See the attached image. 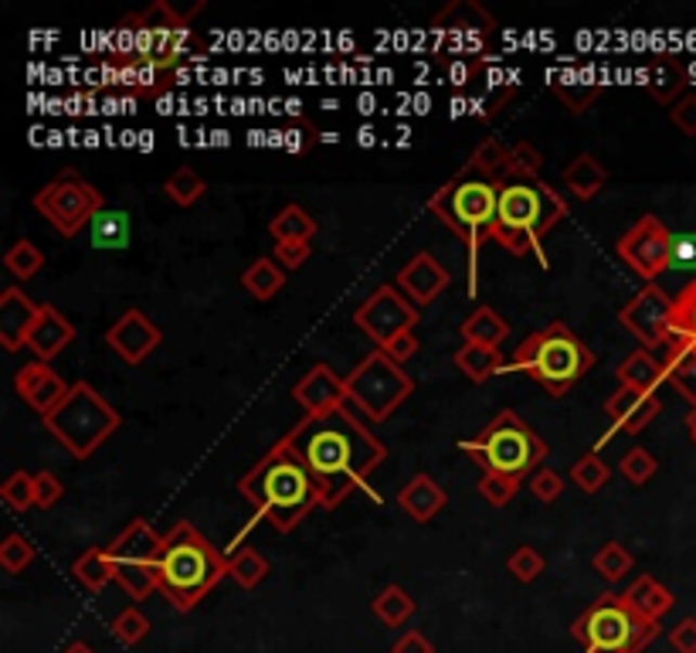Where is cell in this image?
<instances>
[{
  "mask_svg": "<svg viewBox=\"0 0 696 653\" xmlns=\"http://www.w3.org/2000/svg\"><path fill=\"white\" fill-rule=\"evenodd\" d=\"M35 208L59 235L72 239V235H79L86 225H92V218L106 205H102V194L89 181L75 178V174H65V178L44 184L35 194Z\"/></svg>",
  "mask_w": 696,
  "mask_h": 653,
  "instance_id": "cell-13",
  "label": "cell"
},
{
  "mask_svg": "<svg viewBox=\"0 0 696 653\" xmlns=\"http://www.w3.org/2000/svg\"><path fill=\"white\" fill-rule=\"evenodd\" d=\"M309 253H313V245H309V242H279L275 245V263L282 269H299L309 259Z\"/></svg>",
  "mask_w": 696,
  "mask_h": 653,
  "instance_id": "cell-57",
  "label": "cell"
},
{
  "mask_svg": "<svg viewBox=\"0 0 696 653\" xmlns=\"http://www.w3.org/2000/svg\"><path fill=\"white\" fill-rule=\"evenodd\" d=\"M560 178H564V188L571 191L578 201H591L608 184V170L595 154H578L560 170Z\"/></svg>",
  "mask_w": 696,
  "mask_h": 653,
  "instance_id": "cell-29",
  "label": "cell"
},
{
  "mask_svg": "<svg viewBox=\"0 0 696 653\" xmlns=\"http://www.w3.org/2000/svg\"><path fill=\"white\" fill-rule=\"evenodd\" d=\"M659 412H662V401L656 395L629 388V385H622L605 401V415L611 419L615 430L622 433H642Z\"/></svg>",
  "mask_w": 696,
  "mask_h": 653,
  "instance_id": "cell-22",
  "label": "cell"
},
{
  "mask_svg": "<svg viewBox=\"0 0 696 653\" xmlns=\"http://www.w3.org/2000/svg\"><path fill=\"white\" fill-rule=\"evenodd\" d=\"M293 398L299 401V409L306 415H326L347 401V379H340V374L326 364H313L293 385Z\"/></svg>",
  "mask_w": 696,
  "mask_h": 653,
  "instance_id": "cell-20",
  "label": "cell"
},
{
  "mask_svg": "<svg viewBox=\"0 0 696 653\" xmlns=\"http://www.w3.org/2000/svg\"><path fill=\"white\" fill-rule=\"evenodd\" d=\"M38 310L41 304H35L28 293H21L17 286L4 290V296H0V344L8 350L28 347V334L38 320Z\"/></svg>",
  "mask_w": 696,
  "mask_h": 653,
  "instance_id": "cell-23",
  "label": "cell"
},
{
  "mask_svg": "<svg viewBox=\"0 0 696 653\" xmlns=\"http://www.w3.org/2000/svg\"><path fill=\"white\" fill-rule=\"evenodd\" d=\"M381 350H384V355H388L395 364H404L408 358H415V355H418V337H415V331L398 334L391 344H384Z\"/></svg>",
  "mask_w": 696,
  "mask_h": 653,
  "instance_id": "cell-58",
  "label": "cell"
},
{
  "mask_svg": "<svg viewBox=\"0 0 696 653\" xmlns=\"http://www.w3.org/2000/svg\"><path fill=\"white\" fill-rule=\"evenodd\" d=\"M673 232L656 215H642L632 229L618 239V259H622L642 280H656L673 266Z\"/></svg>",
  "mask_w": 696,
  "mask_h": 653,
  "instance_id": "cell-15",
  "label": "cell"
},
{
  "mask_svg": "<svg viewBox=\"0 0 696 653\" xmlns=\"http://www.w3.org/2000/svg\"><path fill=\"white\" fill-rule=\"evenodd\" d=\"M41 422L75 460H86L119 430V412L89 382H75L68 398Z\"/></svg>",
  "mask_w": 696,
  "mask_h": 653,
  "instance_id": "cell-9",
  "label": "cell"
},
{
  "mask_svg": "<svg viewBox=\"0 0 696 653\" xmlns=\"http://www.w3.org/2000/svg\"><path fill=\"white\" fill-rule=\"evenodd\" d=\"M435 35L442 38L446 52L462 62H479L489 48V38L497 31V17L476 0H455L431 21Z\"/></svg>",
  "mask_w": 696,
  "mask_h": 653,
  "instance_id": "cell-14",
  "label": "cell"
},
{
  "mask_svg": "<svg viewBox=\"0 0 696 653\" xmlns=\"http://www.w3.org/2000/svg\"><path fill=\"white\" fill-rule=\"evenodd\" d=\"M242 286L255 299H272L282 286H286V272H282V266L272 263V259H255L242 272Z\"/></svg>",
  "mask_w": 696,
  "mask_h": 653,
  "instance_id": "cell-36",
  "label": "cell"
},
{
  "mask_svg": "<svg viewBox=\"0 0 696 653\" xmlns=\"http://www.w3.org/2000/svg\"><path fill=\"white\" fill-rule=\"evenodd\" d=\"M469 167L473 170H479L482 178H489V181H497V184H503L506 178H517V167H513V157H510V150L500 143V140H482L476 150H473V157H469Z\"/></svg>",
  "mask_w": 696,
  "mask_h": 653,
  "instance_id": "cell-33",
  "label": "cell"
},
{
  "mask_svg": "<svg viewBox=\"0 0 696 653\" xmlns=\"http://www.w3.org/2000/svg\"><path fill=\"white\" fill-rule=\"evenodd\" d=\"M622 476L629 484H635V487H642V484H649L653 476H656V470H659V460L649 453V449H642V446H635V449H629V453L622 457Z\"/></svg>",
  "mask_w": 696,
  "mask_h": 653,
  "instance_id": "cell-46",
  "label": "cell"
},
{
  "mask_svg": "<svg viewBox=\"0 0 696 653\" xmlns=\"http://www.w3.org/2000/svg\"><path fill=\"white\" fill-rule=\"evenodd\" d=\"M35 562V545L24 538V535H8L4 538V545H0V565H4V572H11V575H17V572H24Z\"/></svg>",
  "mask_w": 696,
  "mask_h": 653,
  "instance_id": "cell-48",
  "label": "cell"
},
{
  "mask_svg": "<svg viewBox=\"0 0 696 653\" xmlns=\"http://www.w3.org/2000/svg\"><path fill=\"white\" fill-rule=\"evenodd\" d=\"M228 575L242 589H255L269 575V562L255 548H242V551H235V555L228 559Z\"/></svg>",
  "mask_w": 696,
  "mask_h": 653,
  "instance_id": "cell-39",
  "label": "cell"
},
{
  "mask_svg": "<svg viewBox=\"0 0 696 653\" xmlns=\"http://www.w3.org/2000/svg\"><path fill=\"white\" fill-rule=\"evenodd\" d=\"M72 575H75V582H79L82 589H89V592H102L109 582H116V565L109 559V548L82 551V555L75 559V565H72Z\"/></svg>",
  "mask_w": 696,
  "mask_h": 653,
  "instance_id": "cell-31",
  "label": "cell"
},
{
  "mask_svg": "<svg viewBox=\"0 0 696 653\" xmlns=\"http://www.w3.org/2000/svg\"><path fill=\"white\" fill-rule=\"evenodd\" d=\"M75 341V326L55 310V307H48L41 304L38 310V320L31 326V334H28V350L38 358V361H51L55 355H62V350Z\"/></svg>",
  "mask_w": 696,
  "mask_h": 653,
  "instance_id": "cell-24",
  "label": "cell"
},
{
  "mask_svg": "<svg viewBox=\"0 0 696 653\" xmlns=\"http://www.w3.org/2000/svg\"><path fill=\"white\" fill-rule=\"evenodd\" d=\"M160 326L153 323L146 313L140 310H126L113 326H109V334H106V344L116 350V355L126 361V364H143L150 355H153V347L160 344Z\"/></svg>",
  "mask_w": 696,
  "mask_h": 653,
  "instance_id": "cell-19",
  "label": "cell"
},
{
  "mask_svg": "<svg viewBox=\"0 0 696 653\" xmlns=\"http://www.w3.org/2000/svg\"><path fill=\"white\" fill-rule=\"evenodd\" d=\"M411 304L415 307H425L431 304L435 296H442L446 286H449V269L438 263L435 256L428 253H418L415 259H411L401 272H398V283H395Z\"/></svg>",
  "mask_w": 696,
  "mask_h": 653,
  "instance_id": "cell-21",
  "label": "cell"
},
{
  "mask_svg": "<svg viewBox=\"0 0 696 653\" xmlns=\"http://www.w3.org/2000/svg\"><path fill=\"white\" fill-rule=\"evenodd\" d=\"M686 430H689V436H693V443H696V409L686 415Z\"/></svg>",
  "mask_w": 696,
  "mask_h": 653,
  "instance_id": "cell-62",
  "label": "cell"
},
{
  "mask_svg": "<svg viewBox=\"0 0 696 653\" xmlns=\"http://www.w3.org/2000/svg\"><path fill=\"white\" fill-rule=\"evenodd\" d=\"M201 8L204 4H197L194 11H173L170 4L157 0V4H150L146 11L123 17L116 35H113L116 59L170 72L180 59L191 52V44H194L191 17Z\"/></svg>",
  "mask_w": 696,
  "mask_h": 653,
  "instance_id": "cell-5",
  "label": "cell"
},
{
  "mask_svg": "<svg viewBox=\"0 0 696 653\" xmlns=\"http://www.w3.org/2000/svg\"><path fill=\"white\" fill-rule=\"evenodd\" d=\"M571 633L584 653H642L659 637V623L639 616L626 596L605 592L575 619Z\"/></svg>",
  "mask_w": 696,
  "mask_h": 653,
  "instance_id": "cell-8",
  "label": "cell"
},
{
  "mask_svg": "<svg viewBox=\"0 0 696 653\" xmlns=\"http://www.w3.org/2000/svg\"><path fill=\"white\" fill-rule=\"evenodd\" d=\"M693 347H696V341H693Z\"/></svg>",
  "mask_w": 696,
  "mask_h": 653,
  "instance_id": "cell-63",
  "label": "cell"
},
{
  "mask_svg": "<svg viewBox=\"0 0 696 653\" xmlns=\"http://www.w3.org/2000/svg\"><path fill=\"white\" fill-rule=\"evenodd\" d=\"M673 304H676L673 296L659 290L656 283H649L618 310V320L642 341V347L662 350L669 341H673Z\"/></svg>",
  "mask_w": 696,
  "mask_h": 653,
  "instance_id": "cell-17",
  "label": "cell"
},
{
  "mask_svg": "<svg viewBox=\"0 0 696 653\" xmlns=\"http://www.w3.org/2000/svg\"><path fill=\"white\" fill-rule=\"evenodd\" d=\"M4 266H8V272L17 276V280H31V276L41 272L44 256H41V248L35 242L21 239V242H14L8 253H4Z\"/></svg>",
  "mask_w": 696,
  "mask_h": 653,
  "instance_id": "cell-42",
  "label": "cell"
},
{
  "mask_svg": "<svg viewBox=\"0 0 696 653\" xmlns=\"http://www.w3.org/2000/svg\"><path fill=\"white\" fill-rule=\"evenodd\" d=\"M282 439L313 473L320 508H340L353 490H368V476L388 457L384 443L344 406L326 415H306Z\"/></svg>",
  "mask_w": 696,
  "mask_h": 653,
  "instance_id": "cell-1",
  "label": "cell"
},
{
  "mask_svg": "<svg viewBox=\"0 0 696 653\" xmlns=\"http://www.w3.org/2000/svg\"><path fill=\"white\" fill-rule=\"evenodd\" d=\"M591 568H595L605 582H618L626 572H632V555L626 551V545L608 541L595 559H591Z\"/></svg>",
  "mask_w": 696,
  "mask_h": 653,
  "instance_id": "cell-44",
  "label": "cell"
},
{
  "mask_svg": "<svg viewBox=\"0 0 696 653\" xmlns=\"http://www.w3.org/2000/svg\"><path fill=\"white\" fill-rule=\"evenodd\" d=\"M669 119L680 133L696 137V95H683L676 106H669Z\"/></svg>",
  "mask_w": 696,
  "mask_h": 653,
  "instance_id": "cell-56",
  "label": "cell"
},
{
  "mask_svg": "<svg viewBox=\"0 0 696 653\" xmlns=\"http://www.w3.org/2000/svg\"><path fill=\"white\" fill-rule=\"evenodd\" d=\"M228 575V559L204 538L194 524L177 521L164 535L157 559V589L170 599V606L191 613Z\"/></svg>",
  "mask_w": 696,
  "mask_h": 653,
  "instance_id": "cell-3",
  "label": "cell"
},
{
  "mask_svg": "<svg viewBox=\"0 0 696 653\" xmlns=\"http://www.w3.org/2000/svg\"><path fill=\"white\" fill-rule=\"evenodd\" d=\"M62 653H95V650H92L89 643H82V640H75V643H68Z\"/></svg>",
  "mask_w": 696,
  "mask_h": 653,
  "instance_id": "cell-61",
  "label": "cell"
},
{
  "mask_svg": "<svg viewBox=\"0 0 696 653\" xmlns=\"http://www.w3.org/2000/svg\"><path fill=\"white\" fill-rule=\"evenodd\" d=\"M618 382L629 385V388L656 395V388L666 382V368H662L656 350L639 347V350H632V355L622 364H618Z\"/></svg>",
  "mask_w": 696,
  "mask_h": 653,
  "instance_id": "cell-28",
  "label": "cell"
},
{
  "mask_svg": "<svg viewBox=\"0 0 696 653\" xmlns=\"http://www.w3.org/2000/svg\"><path fill=\"white\" fill-rule=\"evenodd\" d=\"M14 392L21 401H28V409H35L38 415H48L68 398L72 385L62 382V374L55 368H48V361H31L17 371Z\"/></svg>",
  "mask_w": 696,
  "mask_h": 653,
  "instance_id": "cell-18",
  "label": "cell"
},
{
  "mask_svg": "<svg viewBox=\"0 0 696 653\" xmlns=\"http://www.w3.org/2000/svg\"><path fill=\"white\" fill-rule=\"evenodd\" d=\"M673 337L696 341V280L676 296V304H673Z\"/></svg>",
  "mask_w": 696,
  "mask_h": 653,
  "instance_id": "cell-47",
  "label": "cell"
},
{
  "mask_svg": "<svg viewBox=\"0 0 696 653\" xmlns=\"http://www.w3.org/2000/svg\"><path fill=\"white\" fill-rule=\"evenodd\" d=\"M455 368L466 374L469 382H476V385H482V382H489L493 374L503 368V355L497 347H482V344H462L459 350H455Z\"/></svg>",
  "mask_w": 696,
  "mask_h": 653,
  "instance_id": "cell-32",
  "label": "cell"
},
{
  "mask_svg": "<svg viewBox=\"0 0 696 653\" xmlns=\"http://www.w3.org/2000/svg\"><path fill=\"white\" fill-rule=\"evenodd\" d=\"M626 602L639 613V616H646L653 623H659L669 610H673V592H669L662 582H656L653 575H639V579L626 589Z\"/></svg>",
  "mask_w": 696,
  "mask_h": 653,
  "instance_id": "cell-30",
  "label": "cell"
},
{
  "mask_svg": "<svg viewBox=\"0 0 696 653\" xmlns=\"http://www.w3.org/2000/svg\"><path fill=\"white\" fill-rule=\"evenodd\" d=\"M520 481H513V476H503V473H482V481H479V494L482 500H489L493 508H506L513 494H517Z\"/></svg>",
  "mask_w": 696,
  "mask_h": 653,
  "instance_id": "cell-50",
  "label": "cell"
},
{
  "mask_svg": "<svg viewBox=\"0 0 696 653\" xmlns=\"http://www.w3.org/2000/svg\"><path fill=\"white\" fill-rule=\"evenodd\" d=\"M113 79H116L119 86H126V89L153 92V89H160V82L167 79V72L153 68V65H140V62H123V59H116Z\"/></svg>",
  "mask_w": 696,
  "mask_h": 653,
  "instance_id": "cell-40",
  "label": "cell"
},
{
  "mask_svg": "<svg viewBox=\"0 0 696 653\" xmlns=\"http://www.w3.org/2000/svg\"><path fill=\"white\" fill-rule=\"evenodd\" d=\"M497 208H500V184L482 178L469 164L428 197V212L435 218H442L449 229L469 245L473 266H476L479 245L486 239H493Z\"/></svg>",
  "mask_w": 696,
  "mask_h": 653,
  "instance_id": "cell-7",
  "label": "cell"
},
{
  "mask_svg": "<svg viewBox=\"0 0 696 653\" xmlns=\"http://www.w3.org/2000/svg\"><path fill=\"white\" fill-rule=\"evenodd\" d=\"M353 323L364 331L377 347L391 344L398 334H408L418 323V307L398 290V286H381L374 290L360 310L353 313Z\"/></svg>",
  "mask_w": 696,
  "mask_h": 653,
  "instance_id": "cell-16",
  "label": "cell"
},
{
  "mask_svg": "<svg viewBox=\"0 0 696 653\" xmlns=\"http://www.w3.org/2000/svg\"><path fill=\"white\" fill-rule=\"evenodd\" d=\"M462 449L482 466V473H503L513 476V481H524L547 457V443L517 412H500Z\"/></svg>",
  "mask_w": 696,
  "mask_h": 653,
  "instance_id": "cell-10",
  "label": "cell"
},
{
  "mask_svg": "<svg viewBox=\"0 0 696 653\" xmlns=\"http://www.w3.org/2000/svg\"><path fill=\"white\" fill-rule=\"evenodd\" d=\"M269 232L275 242H309L317 235V218L299 205H286L269 221Z\"/></svg>",
  "mask_w": 696,
  "mask_h": 653,
  "instance_id": "cell-35",
  "label": "cell"
},
{
  "mask_svg": "<svg viewBox=\"0 0 696 653\" xmlns=\"http://www.w3.org/2000/svg\"><path fill=\"white\" fill-rule=\"evenodd\" d=\"M411 392H415V382L381 347L347 374V401L374 422L391 419V412L401 409Z\"/></svg>",
  "mask_w": 696,
  "mask_h": 653,
  "instance_id": "cell-11",
  "label": "cell"
},
{
  "mask_svg": "<svg viewBox=\"0 0 696 653\" xmlns=\"http://www.w3.org/2000/svg\"><path fill=\"white\" fill-rule=\"evenodd\" d=\"M146 633H150V619H146L137 606L123 610V613L113 619V637H116L123 646H137Z\"/></svg>",
  "mask_w": 696,
  "mask_h": 653,
  "instance_id": "cell-49",
  "label": "cell"
},
{
  "mask_svg": "<svg viewBox=\"0 0 696 653\" xmlns=\"http://www.w3.org/2000/svg\"><path fill=\"white\" fill-rule=\"evenodd\" d=\"M164 538L153 532V524L137 517L126 524V532L109 545V559L116 565V582L130 599H146L157 592V559H160Z\"/></svg>",
  "mask_w": 696,
  "mask_h": 653,
  "instance_id": "cell-12",
  "label": "cell"
},
{
  "mask_svg": "<svg viewBox=\"0 0 696 653\" xmlns=\"http://www.w3.org/2000/svg\"><path fill=\"white\" fill-rule=\"evenodd\" d=\"M0 497H4V504L17 514H24L28 508H38L35 504V476L24 470H14L4 481V487H0Z\"/></svg>",
  "mask_w": 696,
  "mask_h": 653,
  "instance_id": "cell-45",
  "label": "cell"
},
{
  "mask_svg": "<svg viewBox=\"0 0 696 653\" xmlns=\"http://www.w3.org/2000/svg\"><path fill=\"white\" fill-rule=\"evenodd\" d=\"M391 653H435V646L425 640V633L408 630V633L395 643V650H391Z\"/></svg>",
  "mask_w": 696,
  "mask_h": 653,
  "instance_id": "cell-60",
  "label": "cell"
},
{
  "mask_svg": "<svg viewBox=\"0 0 696 653\" xmlns=\"http://www.w3.org/2000/svg\"><path fill=\"white\" fill-rule=\"evenodd\" d=\"M459 331H462V341H466V344H482V347H497V350L510 337L506 320L497 310H489V307L473 310V317L462 323Z\"/></svg>",
  "mask_w": 696,
  "mask_h": 653,
  "instance_id": "cell-34",
  "label": "cell"
},
{
  "mask_svg": "<svg viewBox=\"0 0 696 653\" xmlns=\"http://www.w3.org/2000/svg\"><path fill=\"white\" fill-rule=\"evenodd\" d=\"M371 613L384 623V626H401L415 616V599H411L401 586H388L374 602H371Z\"/></svg>",
  "mask_w": 696,
  "mask_h": 653,
  "instance_id": "cell-38",
  "label": "cell"
},
{
  "mask_svg": "<svg viewBox=\"0 0 696 653\" xmlns=\"http://www.w3.org/2000/svg\"><path fill=\"white\" fill-rule=\"evenodd\" d=\"M446 500H449V494L442 490V484H435L428 473H418V476H411V481L401 487L398 508H401L411 521L425 524V521H431L438 511L446 508Z\"/></svg>",
  "mask_w": 696,
  "mask_h": 653,
  "instance_id": "cell-26",
  "label": "cell"
},
{
  "mask_svg": "<svg viewBox=\"0 0 696 653\" xmlns=\"http://www.w3.org/2000/svg\"><path fill=\"white\" fill-rule=\"evenodd\" d=\"M513 157V167H517L520 178H530V181H540V170H544V157H540V150L533 143H517L510 150Z\"/></svg>",
  "mask_w": 696,
  "mask_h": 653,
  "instance_id": "cell-53",
  "label": "cell"
},
{
  "mask_svg": "<svg viewBox=\"0 0 696 653\" xmlns=\"http://www.w3.org/2000/svg\"><path fill=\"white\" fill-rule=\"evenodd\" d=\"M239 490L245 494V500H252L259 517H266L282 535L299 527V521L320 504V487L313 473L306 470V463L296 457V449L286 439H279L252 466V473L242 476Z\"/></svg>",
  "mask_w": 696,
  "mask_h": 653,
  "instance_id": "cell-2",
  "label": "cell"
},
{
  "mask_svg": "<svg viewBox=\"0 0 696 653\" xmlns=\"http://www.w3.org/2000/svg\"><path fill=\"white\" fill-rule=\"evenodd\" d=\"M608 476H611V470L598 453H584L571 470V484L584 494H598L608 484Z\"/></svg>",
  "mask_w": 696,
  "mask_h": 653,
  "instance_id": "cell-43",
  "label": "cell"
},
{
  "mask_svg": "<svg viewBox=\"0 0 696 653\" xmlns=\"http://www.w3.org/2000/svg\"><path fill=\"white\" fill-rule=\"evenodd\" d=\"M164 191L170 194L173 205L191 208L194 201H201V194L208 191V184H204V178H201L197 170H191V167H177V170L170 174V178H167Z\"/></svg>",
  "mask_w": 696,
  "mask_h": 653,
  "instance_id": "cell-41",
  "label": "cell"
},
{
  "mask_svg": "<svg viewBox=\"0 0 696 653\" xmlns=\"http://www.w3.org/2000/svg\"><path fill=\"white\" fill-rule=\"evenodd\" d=\"M506 568H510V575L517 582H533L540 572H544V555H540L537 548H517L510 555V562H506Z\"/></svg>",
  "mask_w": 696,
  "mask_h": 653,
  "instance_id": "cell-51",
  "label": "cell"
},
{
  "mask_svg": "<svg viewBox=\"0 0 696 653\" xmlns=\"http://www.w3.org/2000/svg\"><path fill=\"white\" fill-rule=\"evenodd\" d=\"M564 215H567V205L551 184L530 181L517 174V178H506L500 184L493 242H500L513 256L537 253V245L544 242V235Z\"/></svg>",
  "mask_w": 696,
  "mask_h": 653,
  "instance_id": "cell-4",
  "label": "cell"
},
{
  "mask_svg": "<svg viewBox=\"0 0 696 653\" xmlns=\"http://www.w3.org/2000/svg\"><path fill=\"white\" fill-rule=\"evenodd\" d=\"M130 232H133V225H130V215H126V212H106V208H102L92 218V245L95 248H126Z\"/></svg>",
  "mask_w": 696,
  "mask_h": 653,
  "instance_id": "cell-37",
  "label": "cell"
},
{
  "mask_svg": "<svg viewBox=\"0 0 696 653\" xmlns=\"http://www.w3.org/2000/svg\"><path fill=\"white\" fill-rule=\"evenodd\" d=\"M560 490H564V481H560V476H557L551 466L537 470V473L530 476V494H533L537 500H544V504H554V500L560 497Z\"/></svg>",
  "mask_w": 696,
  "mask_h": 653,
  "instance_id": "cell-55",
  "label": "cell"
},
{
  "mask_svg": "<svg viewBox=\"0 0 696 653\" xmlns=\"http://www.w3.org/2000/svg\"><path fill=\"white\" fill-rule=\"evenodd\" d=\"M656 355L666 368V382L686 401H693V409H696V347H693V341L673 337L662 350H656Z\"/></svg>",
  "mask_w": 696,
  "mask_h": 653,
  "instance_id": "cell-25",
  "label": "cell"
},
{
  "mask_svg": "<svg viewBox=\"0 0 696 653\" xmlns=\"http://www.w3.org/2000/svg\"><path fill=\"white\" fill-rule=\"evenodd\" d=\"M551 89L564 99L567 106H571V113H584L602 95V86H581V82H571V86H567V82H554Z\"/></svg>",
  "mask_w": 696,
  "mask_h": 653,
  "instance_id": "cell-52",
  "label": "cell"
},
{
  "mask_svg": "<svg viewBox=\"0 0 696 653\" xmlns=\"http://www.w3.org/2000/svg\"><path fill=\"white\" fill-rule=\"evenodd\" d=\"M686 68L676 55H653L649 75H646V92L662 106H676L686 89Z\"/></svg>",
  "mask_w": 696,
  "mask_h": 653,
  "instance_id": "cell-27",
  "label": "cell"
},
{
  "mask_svg": "<svg viewBox=\"0 0 696 653\" xmlns=\"http://www.w3.org/2000/svg\"><path fill=\"white\" fill-rule=\"evenodd\" d=\"M62 494H65V487H62V481L51 470H41V473H35V504L38 508H55L59 500H62Z\"/></svg>",
  "mask_w": 696,
  "mask_h": 653,
  "instance_id": "cell-54",
  "label": "cell"
},
{
  "mask_svg": "<svg viewBox=\"0 0 696 653\" xmlns=\"http://www.w3.org/2000/svg\"><path fill=\"white\" fill-rule=\"evenodd\" d=\"M510 368L530 374L547 395L560 398L595 368V355L564 320H554L517 347Z\"/></svg>",
  "mask_w": 696,
  "mask_h": 653,
  "instance_id": "cell-6",
  "label": "cell"
},
{
  "mask_svg": "<svg viewBox=\"0 0 696 653\" xmlns=\"http://www.w3.org/2000/svg\"><path fill=\"white\" fill-rule=\"evenodd\" d=\"M669 643H673L676 653H696V619L686 616L673 626V633H669Z\"/></svg>",
  "mask_w": 696,
  "mask_h": 653,
  "instance_id": "cell-59",
  "label": "cell"
}]
</instances>
